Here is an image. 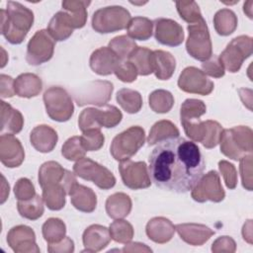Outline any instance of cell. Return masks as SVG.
I'll list each match as a JSON object with an SVG mask.
<instances>
[{
  "label": "cell",
  "instance_id": "obj_34",
  "mask_svg": "<svg viewBox=\"0 0 253 253\" xmlns=\"http://www.w3.org/2000/svg\"><path fill=\"white\" fill-rule=\"evenodd\" d=\"M213 26L218 35L229 36L237 28V17L230 9H220L213 16Z\"/></svg>",
  "mask_w": 253,
  "mask_h": 253
},
{
  "label": "cell",
  "instance_id": "obj_29",
  "mask_svg": "<svg viewBox=\"0 0 253 253\" xmlns=\"http://www.w3.org/2000/svg\"><path fill=\"white\" fill-rule=\"evenodd\" d=\"M127 60L134 65L139 75L146 76L154 72V53L147 47L137 46Z\"/></svg>",
  "mask_w": 253,
  "mask_h": 253
},
{
  "label": "cell",
  "instance_id": "obj_25",
  "mask_svg": "<svg viewBox=\"0 0 253 253\" xmlns=\"http://www.w3.org/2000/svg\"><path fill=\"white\" fill-rule=\"evenodd\" d=\"M72 206L83 212H92L97 206V197L91 188L77 184L70 193Z\"/></svg>",
  "mask_w": 253,
  "mask_h": 253
},
{
  "label": "cell",
  "instance_id": "obj_13",
  "mask_svg": "<svg viewBox=\"0 0 253 253\" xmlns=\"http://www.w3.org/2000/svg\"><path fill=\"white\" fill-rule=\"evenodd\" d=\"M54 51V41L47 30L35 33L27 45L26 60L31 65H40L48 61Z\"/></svg>",
  "mask_w": 253,
  "mask_h": 253
},
{
  "label": "cell",
  "instance_id": "obj_45",
  "mask_svg": "<svg viewBox=\"0 0 253 253\" xmlns=\"http://www.w3.org/2000/svg\"><path fill=\"white\" fill-rule=\"evenodd\" d=\"M176 8L180 17L189 24H194L204 19L200 7L195 1H177Z\"/></svg>",
  "mask_w": 253,
  "mask_h": 253
},
{
  "label": "cell",
  "instance_id": "obj_10",
  "mask_svg": "<svg viewBox=\"0 0 253 253\" xmlns=\"http://www.w3.org/2000/svg\"><path fill=\"white\" fill-rule=\"evenodd\" d=\"M252 54V38L238 36L231 40L218 56L224 69L231 73L240 70L243 61Z\"/></svg>",
  "mask_w": 253,
  "mask_h": 253
},
{
  "label": "cell",
  "instance_id": "obj_15",
  "mask_svg": "<svg viewBox=\"0 0 253 253\" xmlns=\"http://www.w3.org/2000/svg\"><path fill=\"white\" fill-rule=\"evenodd\" d=\"M179 88L187 93L207 96L213 90V82L207 75L195 66L186 67L178 78Z\"/></svg>",
  "mask_w": 253,
  "mask_h": 253
},
{
  "label": "cell",
  "instance_id": "obj_9",
  "mask_svg": "<svg viewBox=\"0 0 253 253\" xmlns=\"http://www.w3.org/2000/svg\"><path fill=\"white\" fill-rule=\"evenodd\" d=\"M114 85L110 81L95 80L87 82L73 91L74 100L78 106H105L112 97Z\"/></svg>",
  "mask_w": 253,
  "mask_h": 253
},
{
  "label": "cell",
  "instance_id": "obj_40",
  "mask_svg": "<svg viewBox=\"0 0 253 253\" xmlns=\"http://www.w3.org/2000/svg\"><path fill=\"white\" fill-rule=\"evenodd\" d=\"M42 232L47 243H55L65 237L66 226L60 218L50 217L42 224Z\"/></svg>",
  "mask_w": 253,
  "mask_h": 253
},
{
  "label": "cell",
  "instance_id": "obj_28",
  "mask_svg": "<svg viewBox=\"0 0 253 253\" xmlns=\"http://www.w3.org/2000/svg\"><path fill=\"white\" fill-rule=\"evenodd\" d=\"M24 126V118L20 111L12 108V106L1 101V132L7 131L15 134L22 130Z\"/></svg>",
  "mask_w": 253,
  "mask_h": 253
},
{
  "label": "cell",
  "instance_id": "obj_41",
  "mask_svg": "<svg viewBox=\"0 0 253 253\" xmlns=\"http://www.w3.org/2000/svg\"><path fill=\"white\" fill-rule=\"evenodd\" d=\"M206 112L207 107L202 100L187 99L182 103L180 108L181 123L198 121Z\"/></svg>",
  "mask_w": 253,
  "mask_h": 253
},
{
  "label": "cell",
  "instance_id": "obj_46",
  "mask_svg": "<svg viewBox=\"0 0 253 253\" xmlns=\"http://www.w3.org/2000/svg\"><path fill=\"white\" fill-rule=\"evenodd\" d=\"M82 132L80 138L86 151H97L104 145L105 136L100 128H90Z\"/></svg>",
  "mask_w": 253,
  "mask_h": 253
},
{
  "label": "cell",
  "instance_id": "obj_32",
  "mask_svg": "<svg viewBox=\"0 0 253 253\" xmlns=\"http://www.w3.org/2000/svg\"><path fill=\"white\" fill-rule=\"evenodd\" d=\"M90 3V1L78 0L62 1V9L67 13L74 29H80L85 26L87 21V7Z\"/></svg>",
  "mask_w": 253,
  "mask_h": 253
},
{
  "label": "cell",
  "instance_id": "obj_19",
  "mask_svg": "<svg viewBox=\"0 0 253 253\" xmlns=\"http://www.w3.org/2000/svg\"><path fill=\"white\" fill-rule=\"evenodd\" d=\"M121 62L122 60L109 46H103L94 50L89 60L91 69L103 76L114 73Z\"/></svg>",
  "mask_w": 253,
  "mask_h": 253
},
{
  "label": "cell",
  "instance_id": "obj_17",
  "mask_svg": "<svg viewBox=\"0 0 253 253\" xmlns=\"http://www.w3.org/2000/svg\"><path fill=\"white\" fill-rule=\"evenodd\" d=\"M155 40L168 46L180 45L184 41V31L176 21L166 18H158L153 21Z\"/></svg>",
  "mask_w": 253,
  "mask_h": 253
},
{
  "label": "cell",
  "instance_id": "obj_58",
  "mask_svg": "<svg viewBox=\"0 0 253 253\" xmlns=\"http://www.w3.org/2000/svg\"><path fill=\"white\" fill-rule=\"evenodd\" d=\"M1 178H2V191H1V204H3L8 196H9V190H10V187H9V184L6 182V179L3 175H1Z\"/></svg>",
  "mask_w": 253,
  "mask_h": 253
},
{
  "label": "cell",
  "instance_id": "obj_31",
  "mask_svg": "<svg viewBox=\"0 0 253 253\" xmlns=\"http://www.w3.org/2000/svg\"><path fill=\"white\" fill-rule=\"evenodd\" d=\"M179 134L178 127L172 122L162 120L152 126L147 137V143L148 145H154L167 139L178 137Z\"/></svg>",
  "mask_w": 253,
  "mask_h": 253
},
{
  "label": "cell",
  "instance_id": "obj_4",
  "mask_svg": "<svg viewBox=\"0 0 253 253\" xmlns=\"http://www.w3.org/2000/svg\"><path fill=\"white\" fill-rule=\"evenodd\" d=\"M145 131L139 126H133L117 134L111 143L110 152L118 161L127 160L143 146Z\"/></svg>",
  "mask_w": 253,
  "mask_h": 253
},
{
  "label": "cell",
  "instance_id": "obj_8",
  "mask_svg": "<svg viewBox=\"0 0 253 253\" xmlns=\"http://www.w3.org/2000/svg\"><path fill=\"white\" fill-rule=\"evenodd\" d=\"M188 32L189 36L186 41L187 52L197 60H208L212 55V45L205 19L190 24Z\"/></svg>",
  "mask_w": 253,
  "mask_h": 253
},
{
  "label": "cell",
  "instance_id": "obj_44",
  "mask_svg": "<svg viewBox=\"0 0 253 253\" xmlns=\"http://www.w3.org/2000/svg\"><path fill=\"white\" fill-rule=\"evenodd\" d=\"M61 154L69 161H78L85 157L84 149L80 136H72L68 138L61 147Z\"/></svg>",
  "mask_w": 253,
  "mask_h": 253
},
{
  "label": "cell",
  "instance_id": "obj_57",
  "mask_svg": "<svg viewBox=\"0 0 253 253\" xmlns=\"http://www.w3.org/2000/svg\"><path fill=\"white\" fill-rule=\"evenodd\" d=\"M242 236L245 241L249 244H252V220L249 219L244 223L242 227Z\"/></svg>",
  "mask_w": 253,
  "mask_h": 253
},
{
  "label": "cell",
  "instance_id": "obj_54",
  "mask_svg": "<svg viewBox=\"0 0 253 253\" xmlns=\"http://www.w3.org/2000/svg\"><path fill=\"white\" fill-rule=\"evenodd\" d=\"M47 251L49 253H72L74 251V242L71 238L65 236L58 242L48 243Z\"/></svg>",
  "mask_w": 253,
  "mask_h": 253
},
{
  "label": "cell",
  "instance_id": "obj_1",
  "mask_svg": "<svg viewBox=\"0 0 253 253\" xmlns=\"http://www.w3.org/2000/svg\"><path fill=\"white\" fill-rule=\"evenodd\" d=\"M205 170L199 146L183 137L158 143L149 156L148 172L157 187L175 193L191 191Z\"/></svg>",
  "mask_w": 253,
  "mask_h": 253
},
{
  "label": "cell",
  "instance_id": "obj_49",
  "mask_svg": "<svg viewBox=\"0 0 253 253\" xmlns=\"http://www.w3.org/2000/svg\"><path fill=\"white\" fill-rule=\"evenodd\" d=\"M202 71L209 76L214 78H220L224 75L225 69L217 55H211L208 60L202 63Z\"/></svg>",
  "mask_w": 253,
  "mask_h": 253
},
{
  "label": "cell",
  "instance_id": "obj_56",
  "mask_svg": "<svg viewBox=\"0 0 253 253\" xmlns=\"http://www.w3.org/2000/svg\"><path fill=\"white\" fill-rule=\"evenodd\" d=\"M123 252H151L152 250L143 243L127 242L122 249Z\"/></svg>",
  "mask_w": 253,
  "mask_h": 253
},
{
  "label": "cell",
  "instance_id": "obj_48",
  "mask_svg": "<svg viewBox=\"0 0 253 253\" xmlns=\"http://www.w3.org/2000/svg\"><path fill=\"white\" fill-rule=\"evenodd\" d=\"M14 194L18 201H26L34 198L36 190L34 184L28 178H20L14 186Z\"/></svg>",
  "mask_w": 253,
  "mask_h": 253
},
{
  "label": "cell",
  "instance_id": "obj_26",
  "mask_svg": "<svg viewBox=\"0 0 253 253\" xmlns=\"http://www.w3.org/2000/svg\"><path fill=\"white\" fill-rule=\"evenodd\" d=\"M15 92L19 97L32 98L38 96L42 89V79L34 73H22L15 79Z\"/></svg>",
  "mask_w": 253,
  "mask_h": 253
},
{
  "label": "cell",
  "instance_id": "obj_37",
  "mask_svg": "<svg viewBox=\"0 0 253 253\" xmlns=\"http://www.w3.org/2000/svg\"><path fill=\"white\" fill-rule=\"evenodd\" d=\"M65 189L61 184L49 185L42 188V199L51 211H59L65 206Z\"/></svg>",
  "mask_w": 253,
  "mask_h": 253
},
{
  "label": "cell",
  "instance_id": "obj_7",
  "mask_svg": "<svg viewBox=\"0 0 253 253\" xmlns=\"http://www.w3.org/2000/svg\"><path fill=\"white\" fill-rule=\"evenodd\" d=\"M43 103L48 117L55 122H67L74 113L71 97L65 89L52 86L43 93Z\"/></svg>",
  "mask_w": 253,
  "mask_h": 253
},
{
  "label": "cell",
  "instance_id": "obj_42",
  "mask_svg": "<svg viewBox=\"0 0 253 253\" xmlns=\"http://www.w3.org/2000/svg\"><path fill=\"white\" fill-rule=\"evenodd\" d=\"M109 231H110L111 238L114 241L118 243H125V244L127 242H130L134 234L132 225L128 221L123 218H119L113 221L110 224Z\"/></svg>",
  "mask_w": 253,
  "mask_h": 253
},
{
  "label": "cell",
  "instance_id": "obj_21",
  "mask_svg": "<svg viewBox=\"0 0 253 253\" xmlns=\"http://www.w3.org/2000/svg\"><path fill=\"white\" fill-rule=\"evenodd\" d=\"M110 231L106 226L92 224L88 226L82 235V241L85 249L83 252H98L107 247L111 241Z\"/></svg>",
  "mask_w": 253,
  "mask_h": 253
},
{
  "label": "cell",
  "instance_id": "obj_3",
  "mask_svg": "<svg viewBox=\"0 0 253 253\" xmlns=\"http://www.w3.org/2000/svg\"><path fill=\"white\" fill-rule=\"evenodd\" d=\"M219 143L223 155L232 160H240L243 156L252 154L253 131L246 126L223 129Z\"/></svg>",
  "mask_w": 253,
  "mask_h": 253
},
{
  "label": "cell",
  "instance_id": "obj_43",
  "mask_svg": "<svg viewBox=\"0 0 253 253\" xmlns=\"http://www.w3.org/2000/svg\"><path fill=\"white\" fill-rule=\"evenodd\" d=\"M109 47L117 54V56L122 61H125L137 47V45L135 42L128 36L122 35L112 39L109 42Z\"/></svg>",
  "mask_w": 253,
  "mask_h": 253
},
{
  "label": "cell",
  "instance_id": "obj_12",
  "mask_svg": "<svg viewBox=\"0 0 253 253\" xmlns=\"http://www.w3.org/2000/svg\"><path fill=\"white\" fill-rule=\"evenodd\" d=\"M191 197L198 203H205L208 201L219 203L223 201L225 192L222 188L218 173L211 170L205 175L203 174L192 189Z\"/></svg>",
  "mask_w": 253,
  "mask_h": 253
},
{
  "label": "cell",
  "instance_id": "obj_55",
  "mask_svg": "<svg viewBox=\"0 0 253 253\" xmlns=\"http://www.w3.org/2000/svg\"><path fill=\"white\" fill-rule=\"evenodd\" d=\"M14 83L15 80L11 76L0 75V95L2 98H11L16 94Z\"/></svg>",
  "mask_w": 253,
  "mask_h": 253
},
{
  "label": "cell",
  "instance_id": "obj_20",
  "mask_svg": "<svg viewBox=\"0 0 253 253\" xmlns=\"http://www.w3.org/2000/svg\"><path fill=\"white\" fill-rule=\"evenodd\" d=\"M180 238L192 246H201L205 244L214 231L209 226L201 223H179L175 226Z\"/></svg>",
  "mask_w": 253,
  "mask_h": 253
},
{
  "label": "cell",
  "instance_id": "obj_16",
  "mask_svg": "<svg viewBox=\"0 0 253 253\" xmlns=\"http://www.w3.org/2000/svg\"><path fill=\"white\" fill-rule=\"evenodd\" d=\"M7 242L16 253H39L35 231L28 225H17L7 233Z\"/></svg>",
  "mask_w": 253,
  "mask_h": 253
},
{
  "label": "cell",
  "instance_id": "obj_39",
  "mask_svg": "<svg viewBox=\"0 0 253 253\" xmlns=\"http://www.w3.org/2000/svg\"><path fill=\"white\" fill-rule=\"evenodd\" d=\"M148 103L153 112L158 114H166L174 105V97L169 91L158 89L149 95Z\"/></svg>",
  "mask_w": 253,
  "mask_h": 253
},
{
  "label": "cell",
  "instance_id": "obj_6",
  "mask_svg": "<svg viewBox=\"0 0 253 253\" xmlns=\"http://www.w3.org/2000/svg\"><path fill=\"white\" fill-rule=\"evenodd\" d=\"M123 119L122 112L113 105H105L103 109L87 108L81 112L78 126L82 131L90 128L115 127Z\"/></svg>",
  "mask_w": 253,
  "mask_h": 253
},
{
  "label": "cell",
  "instance_id": "obj_2",
  "mask_svg": "<svg viewBox=\"0 0 253 253\" xmlns=\"http://www.w3.org/2000/svg\"><path fill=\"white\" fill-rule=\"evenodd\" d=\"M0 13L1 34L10 43H21L34 24L33 11L19 2L8 1L7 9Z\"/></svg>",
  "mask_w": 253,
  "mask_h": 253
},
{
  "label": "cell",
  "instance_id": "obj_59",
  "mask_svg": "<svg viewBox=\"0 0 253 253\" xmlns=\"http://www.w3.org/2000/svg\"><path fill=\"white\" fill-rule=\"evenodd\" d=\"M252 1H247L243 5V11L250 19H252Z\"/></svg>",
  "mask_w": 253,
  "mask_h": 253
},
{
  "label": "cell",
  "instance_id": "obj_18",
  "mask_svg": "<svg viewBox=\"0 0 253 253\" xmlns=\"http://www.w3.org/2000/svg\"><path fill=\"white\" fill-rule=\"evenodd\" d=\"M25 159V151L21 141L12 133L0 136V160L8 168L19 167Z\"/></svg>",
  "mask_w": 253,
  "mask_h": 253
},
{
  "label": "cell",
  "instance_id": "obj_11",
  "mask_svg": "<svg viewBox=\"0 0 253 253\" xmlns=\"http://www.w3.org/2000/svg\"><path fill=\"white\" fill-rule=\"evenodd\" d=\"M73 172L76 176L93 182L102 190H109L116 184V178L108 168L88 157L76 161Z\"/></svg>",
  "mask_w": 253,
  "mask_h": 253
},
{
  "label": "cell",
  "instance_id": "obj_36",
  "mask_svg": "<svg viewBox=\"0 0 253 253\" xmlns=\"http://www.w3.org/2000/svg\"><path fill=\"white\" fill-rule=\"evenodd\" d=\"M117 102L128 114H136L140 111L142 107V97L139 92L128 89L123 88L118 91L116 96Z\"/></svg>",
  "mask_w": 253,
  "mask_h": 253
},
{
  "label": "cell",
  "instance_id": "obj_5",
  "mask_svg": "<svg viewBox=\"0 0 253 253\" xmlns=\"http://www.w3.org/2000/svg\"><path fill=\"white\" fill-rule=\"evenodd\" d=\"M129 12L123 6H107L98 9L92 17V28L100 34H110L127 28Z\"/></svg>",
  "mask_w": 253,
  "mask_h": 253
},
{
  "label": "cell",
  "instance_id": "obj_35",
  "mask_svg": "<svg viewBox=\"0 0 253 253\" xmlns=\"http://www.w3.org/2000/svg\"><path fill=\"white\" fill-rule=\"evenodd\" d=\"M126 30L130 39L146 41L152 36L153 22L146 17H134L130 19Z\"/></svg>",
  "mask_w": 253,
  "mask_h": 253
},
{
  "label": "cell",
  "instance_id": "obj_38",
  "mask_svg": "<svg viewBox=\"0 0 253 253\" xmlns=\"http://www.w3.org/2000/svg\"><path fill=\"white\" fill-rule=\"evenodd\" d=\"M17 209L21 216L30 220H36L43 213V199L42 197L36 195L30 200L18 201Z\"/></svg>",
  "mask_w": 253,
  "mask_h": 253
},
{
  "label": "cell",
  "instance_id": "obj_53",
  "mask_svg": "<svg viewBox=\"0 0 253 253\" xmlns=\"http://www.w3.org/2000/svg\"><path fill=\"white\" fill-rule=\"evenodd\" d=\"M236 250V243L230 236H220L211 244L213 253H233Z\"/></svg>",
  "mask_w": 253,
  "mask_h": 253
},
{
  "label": "cell",
  "instance_id": "obj_51",
  "mask_svg": "<svg viewBox=\"0 0 253 253\" xmlns=\"http://www.w3.org/2000/svg\"><path fill=\"white\" fill-rule=\"evenodd\" d=\"M218 169L223 177L226 187L230 190L235 189L237 185V171L234 165L226 160H220L218 162Z\"/></svg>",
  "mask_w": 253,
  "mask_h": 253
},
{
  "label": "cell",
  "instance_id": "obj_52",
  "mask_svg": "<svg viewBox=\"0 0 253 253\" xmlns=\"http://www.w3.org/2000/svg\"><path fill=\"white\" fill-rule=\"evenodd\" d=\"M114 73L121 81L126 83L133 82L134 80H136V77L138 75L136 68L128 60L122 61Z\"/></svg>",
  "mask_w": 253,
  "mask_h": 253
},
{
  "label": "cell",
  "instance_id": "obj_22",
  "mask_svg": "<svg viewBox=\"0 0 253 253\" xmlns=\"http://www.w3.org/2000/svg\"><path fill=\"white\" fill-rule=\"evenodd\" d=\"M57 132L51 126L46 125L37 126L30 133L31 144L36 150L42 153L52 151L57 143Z\"/></svg>",
  "mask_w": 253,
  "mask_h": 253
},
{
  "label": "cell",
  "instance_id": "obj_33",
  "mask_svg": "<svg viewBox=\"0 0 253 253\" xmlns=\"http://www.w3.org/2000/svg\"><path fill=\"white\" fill-rule=\"evenodd\" d=\"M65 171L66 170L55 161L44 162L39 170V183L42 189L49 185L61 184Z\"/></svg>",
  "mask_w": 253,
  "mask_h": 253
},
{
  "label": "cell",
  "instance_id": "obj_14",
  "mask_svg": "<svg viewBox=\"0 0 253 253\" xmlns=\"http://www.w3.org/2000/svg\"><path fill=\"white\" fill-rule=\"evenodd\" d=\"M119 171L125 186L129 189H145L151 185L148 167L143 161L134 162L129 159L121 161Z\"/></svg>",
  "mask_w": 253,
  "mask_h": 253
},
{
  "label": "cell",
  "instance_id": "obj_23",
  "mask_svg": "<svg viewBox=\"0 0 253 253\" xmlns=\"http://www.w3.org/2000/svg\"><path fill=\"white\" fill-rule=\"evenodd\" d=\"M145 232L150 240L155 243L163 244L172 239L175 233V226L168 218L157 216L147 222Z\"/></svg>",
  "mask_w": 253,
  "mask_h": 253
},
{
  "label": "cell",
  "instance_id": "obj_27",
  "mask_svg": "<svg viewBox=\"0 0 253 253\" xmlns=\"http://www.w3.org/2000/svg\"><path fill=\"white\" fill-rule=\"evenodd\" d=\"M106 212L113 219L124 218L131 211V199L125 193H115L108 197L106 201Z\"/></svg>",
  "mask_w": 253,
  "mask_h": 253
},
{
  "label": "cell",
  "instance_id": "obj_47",
  "mask_svg": "<svg viewBox=\"0 0 253 253\" xmlns=\"http://www.w3.org/2000/svg\"><path fill=\"white\" fill-rule=\"evenodd\" d=\"M205 122H206V132H205V136L202 141V144L206 148L211 149L215 147L219 143L223 128L221 125L216 121L208 120Z\"/></svg>",
  "mask_w": 253,
  "mask_h": 253
},
{
  "label": "cell",
  "instance_id": "obj_30",
  "mask_svg": "<svg viewBox=\"0 0 253 253\" xmlns=\"http://www.w3.org/2000/svg\"><path fill=\"white\" fill-rule=\"evenodd\" d=\"M154 53V74L159 80H168L172 77L175 68L176 60L174 56L165 50L156 49Z\"/></svg>",
  "mask_w": 253,
  "mask_h": 253
},
{
  "label": "cell",
  "instance_id": "obj_50",
  "mask_svg": "<svg viewBox=\"0 0 253 253\" xmlns=\"http://www.w3.org/2000/svg\"><path fill=\"white\" fill-rule=\"evenodd\" d=\"M239 161V171L242 186L247 191H252V154L243 156Z\"/></svg>",
  "mask_w": 253,
  "mask_h": 253
},
{
  "label": "cell",
  "instance_id": "obj_24",
  "mask_svg": "<svg viewBox=\"0 0 253 253\" xmlns=\"http://www.w3.org/2000/svg\"><path fill=\"white\" fill-rule=\"evenodd\" d=\"M73 25L63 10L55 13L47 25V32L55 42L67 40L73 33Z\"/></svg>",
  "mask_w": 253,
  "mask_h": 253
}]
</instances>
